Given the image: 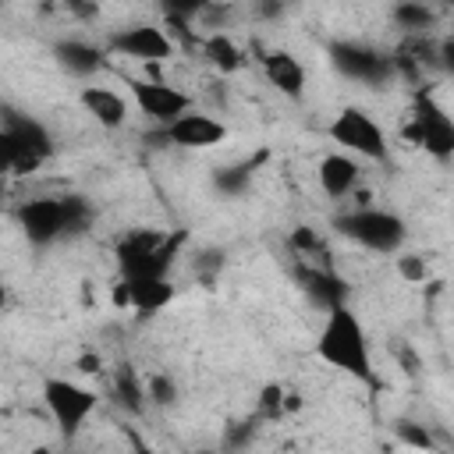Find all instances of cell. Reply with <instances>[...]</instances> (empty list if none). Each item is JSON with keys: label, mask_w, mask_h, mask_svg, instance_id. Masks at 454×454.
Returning <instances> with one entry per match:
<instances>
[{"label": "cell", "mask_w": 454, "mask_h": 454, "mask_svg": "<svg viewBox=\"0 0 454 454\" xmlns=\"http://www.w3.org/2000/svg\"><path fill=\"white\" fill-rule=\"evenodd\" d=\"M316 355L340 369L344 376L365 383V387H380L376 380V369H372V351H369V337H365V326L362 319L355 316L351 305H337L326 312L323 326H319V337H316Z\"/></svg>", "instance_id": "6da1fadb"}, {"label": "cell", "mask_w": 454, "mask_h": 454, "mask_svg": "<svg viewBox=\"0 0 454 454\" xmlns=\"http://www.w3.org/2000/svg\"><path fill=\"white\" fill-rule=\"evenodd\" d=\"M14 220L21 227V234L28 238V245L46 248L53 241L85 234L96 220V209L85 195H46V199L21 202Z\"/></svg>", "instance_id": "7a4b0ae2"}, {"label": "cell", "mask_w": 454, "mask_h": 454, "mask_svg": "<svg viewBox=\"0 0 454 454\" xmlns=\"http://www.w3.org/2000/svg\"><path fill=\"white\" fill-rule=\"evenodd\" d=\"M184 245V234H160V231H128L114 255H117V270L121 280H167L177 252Z\"/></svg>", "instance_id": "3957f363"}, {"label": "cell", "mask_w": 454, "mask_h": 454, "mask_svg": "<svg viewBox=\"0 0 454 454\" xmlns=\"http://www.w3.org/2000/svg\"><path fill=\"white\" fill-rule=\"evenodd\" d=\"M0 149H4V167L11 174H32V170H39L53 156V135L46 131L43 121L4 106V117H0Z\"/></svg>", "instance_id": "277c9868"}, {"label": "cell", "mask_w": 454, "mask_h": 454, "mask_svg": "<svg viewBox=\"0 0 454 454\" xmlns=\"http://www.w3.org/2000/svg\"><path fill=\"white\" fill-rule=\"evenodd\" d=\"M333 231L369 252H401L404 238H408V227L397 213L390 209H376V206H358V209H348V213H337L333 216Z\"/></svg>", "instance_id": "5b68a950"}, {"label": "cell", "mask_w": 454, "mask_h": 454, "mask_svg": "<svg viewBox=\"0 0 454 454\" xmlns=\"http://www.w3.org/2000/svg\"><path fill=\"white\" fill-rule=\"evenodd\" d=\"M326 135L340 145V153H351L355 160H369V163H387L390 160V138L383 131V124L362 110V106H344L330 124Z\"/></svg>", "instance_id": "8992f818"}, {"label": "cell", "mask_w": 454, "mask_h": 454, "mask_svg": "<svg viewBox=\"0 0 454 454\" xmlns=\"http://www.w3.org/2000/svg\"><path fill=\"white\" fill-rule=\"evenodd\" d=\"M404 138L415 149H422L426 156H433L436 163L454 160V117L429 92H415L411 117L404 124Z\"/></svg>", "instance_id": "52a82bcc"}, {"label": "cell", "mask_w": 454, "mask_h": 454, "mask_svg": "<svg viewBox=\"0 0 454 454\" xmlns=\"http://www.w3.org/2000/svg\"><path fill=\"white\" fill-rule=\"evenodd\" d=\"M43 401H46V408H50V415H53V422H57L64 440H74L82 422L99 404L96 390H89V387H82L74 380H60V376L43 380Z\"/></svg>", "instance_id": "ba28073f"}, {"label": "cell", "mask_w": 454, "mask_h": 454, "mask_svg": "<svg viewBox=\"0 0 454 454\" xmlns=\"http://www.w3.org/2000/svg\"><path fill=\"white\" fill-rule=\"evenodd\" d=\"M326 53H330V64L344 78L362 82V85H372V89L387 85L394 78V71H397V64L383 50L365 46V43H355V39H333Z\"/></svg>", "instance_id": "9c48e42d"}, {"label": "cell", "mask_w": 454, "mask_h": 454, "mask_svg": "<svg viewBox=\"0 0 454 454\" xmlns=\"http://www.w3.org/2000/svg\"><path fill=\"white\" fill-rule=\"evenodd\" d=\"M128 85H131V96H135L138 110H142L153 124H160V128H170L174 121H181L184 114H192V96L181 92V89H174V85H167V82L135 78V82H128Z\"/></svg>", "instance_id": "30bf717a"}, {"label": "cell", "mask_w": 454, "mask_h": 454, "mask_svg": "<svg viewBox=\"0 0 454 454\" xmlns=\"http://www.w3.org/2000/svg\"><path fill=\"white\" fill-rule=\"evenodd\" d=\"M106 50L128 60H167L174 53V39L160 25H124L106 35Z\"/></svg>", "instance_id": "8fae6325"}, {"label": "cell", "mask_w": 454, "mask_h": 454, "mask_svg": "<svg viewBox=\"0 0 454 454\" xmlns=\"http://www.w3.org/2000/svg\"><path fill=\"white\" fill-rule=\"evenodd\" d=\"M160 135L167 145H177V149H213L227 138V124H220L209 114L192 110L181 121H174L170 128H160Z\"/></svg>", "instance_id": "7c38bea8"}, {"label": "cell", "mask_w": 454, "mask_h": 454, "mask_svg": "<svg viewBox=\"0 0 454 454\" xmlns=\"http://www.w3.org/2000/svg\"><path fill=\"white\" fill-rule=\"evenodd\" d=\"M294 280L298 287L323 309H337V305H348V280L333 273V266H316V262H298L294 266Z\"/></svg>", "instance_id": "4fadbf2b"}, {"label": "cell", "mask_w": 454, "mask_h": 454, "mask_svg": "<svg viewBox=\"0 0 454 454\" xmlns=\"http://www.w3.org/2000/svg\"><path fill=\"white\" fill-rule=\"evenodd\" d=\"M262 74L280 96H287V99L305 96V64L291 50H270L262 57Z\"/></svg>", "instance_id": "5bb4252c"}, {"label": "cell", "mask_w": 454, "mask_h": 454, "mask_svg": "<svg viewBox=\"0 0 454 454\" xmlns=\"http://www.w3.org/2000/svg\"><path fill=\"white\" fill-rule=\"evenodd\" d=\"M78 103L85 106V114L99 124V128H121L128 121V99L117 92V89H106V85H85L78 92Z\"/></svg>", "instance_id": "9a60e30c"}, {"label": "cell", "mask_w": 454, "mask_h": 454, "mask_svg": "<svg viewBox=\"0 0 454 454\" xmlns=\"http://www.w3.org/2000/svg\"><path fill=\"white\" fill-rule=\"evenodd\" d=\"M316 177H319V188L330 195V199H344V195H351V188L358 184V177H362V167H358V160L351 156V153H326L323 160H319V170H316Z\"/></svg>", "instance_id": "2e32d148"}, {"label": "cell", "mask_w": 454, "mask_h": 454, "mask_svg": "<svg viewBox=\"0 0 454 454\" xmlns=\"http://www.w3.org/2000/svg\"><path fill=\"white\" fill-rule=\"evenodd\" d=\"M53 57L64 71L78 74V78H89L96 74L103 64H106V50L96 46V43H85V39H60L53 43Z\"/></svg>", "instance_id": "e0dca14e"}, {"label": "cell", "mask_w": 454, "mask_h": 454, "mask_svg": "<svg viewBox=\"0 0 454 454\" xmlns=\"http://www.w3.org/2000/svg\"><path fill=\"white\" fill-rule=\"evenodd\" d=\"M135 316H156L163 305L174 301V284L170 280H124V294H121Z\"/></svg>", "instance_id": "ac0fdd59"}, {"label": "cell", "mask_w": 454, "mask_h": 454, "mask_svg": "<svg viewBox=\"0 0 454 454\" xmlns=\"http://www.w3.org/2000/svg\"><path fill=\"white\" fill-rule=\"evenodd\" d=\"M262 160H266V156H245V160H238V163L216 167V170H213V188H216V195H223V199L245 195V192L252 188L255 170H259Z\"/></svg>", "instance_id": "d6986e66"}, {"label": "cell", "mask_w": 454, "mask_h": 454, "mask_svg": "<svg viewBox=\"0 0 454 454\" xmlns=\"http://www.w3.org/2000/svg\"><path fill=\"white\" fill-rule=\"evenodd\" d=\"M202 57L216 67V71H223V74H234L241 64H245V53H241V46L227 35V32H209V35H202Z\"/></svg>", "instance_id": "ffe728a7"}, {"label": "cell", "mask_w": 454, "mask_h": 454, "mask_svg": "<svg viewBox=\"0 0 454 454\" xmlns=\"http://www.w3.org/2000/svg\"><path fill=\"white\" fill-rule=\"evenodd\" d=\"M394 440L419 450V454H436V440H433V422L422 419H394Z\"/></svg>", "instance_id": "44dd1931"}, {"label": "cell", "mask_w": 454, "mask_h": 454, "mask_svg": "<svg viewBox=\"0 0 454 454\" xmlns=\"http://www.w3.org/2000/svg\"><path fill=\"white\" fill-rule=\"evenodd\" d=\"M114 397H117V404L124 408V411H131V415H142V408H145V387H142V380H135V372L128 369V365H121L117 369V376H114Z\"/></svg>", "instance_id": "7402d4cb"}, {"label": "cell", "mask_w": 454, "mask_h": 454, "mask_svg": "<svg viewBox=\"0 0 454 454\" xmlns=\"http://www.w3.org/2000/svg\"><path fill=\"white\" fill-rule=\"evenodd\" d=\"M291 248L301 255V262H316V266H330V248H326V241L319 238V231H312L309 223H298L294 231H291Z\"/></svg>", "instance_id": "603a6c76"}, {"label": "cell", "mask_w": 454, "mask_h": 454, "mask_svg": "<svg viewBox=\"0 0 454 454\" xmlns=\"http://www.w3.org/2000/svg\"><path fill=\"white\" fill-rule=\"evenodd\" d=\"M294 404H298L294 394H287L280 383H266L259 390V397H255V415H259V422H273V419H280Z\"/></svg>", "instance_id": "cb8c5ba5"}, {"label": "cell", "mask_w": 454, "mask_h": 454, "mask_svg": "<svg viewBox=\"0 0 454 454\" xmlns=\"http://www.w3.org/2000/svg\"><path fill=\"white\" fill-rule=\"evenodd\" d=\"M394 21H397V28H404V32H426V28H433L436 14H433L426 4H397V7H394Z\"/></svg>", "instance_id": "d4e9b609"}, {"label": "cell", "mask_w": 454, "mask_h": 454, "mask_svg": "<svg viewBox=\"0 0 454 454\" xmlns=\"http://www.w3.org/2000/svg\"><path fill=\"white\" fill-rule=\"evenodd\" d=\"M397 277L408 280V284H422L429 277L426 255H419V252H397Z\"/></svg>", "instance_id": "484cf974"}, {"label": "cell", "mask_w": 454, "mask_h": 454, "mask_svg": "<svg viewBox=\"0 0 454 454\" xmlns=\"http://www.w3.org/2000/svg\"><path fill=\"white\" fill-rule=\"evenodd\" d=\"M255 429H259V415H252V419H245V422H234V426H227V433H223V443H227V450H241L252 436H255Z\"/></svg>", "instance_id": "4316f807"}, {"label": "cell", "mask_w": 454, "mask_h": 454, "mask_svg": "<svg viewBox=\"0 0 454 454\" xmlns=\"http://www.w3.org/2000/svg\"><path fill=\"white\" fill-rule=\"evenodd\" d=\"M145 394H149L156 404H174V401H177V387H174V380H170V376H163V372L149 376Z\"/></svg>", "instance_id": "83f0119b"}, {"label": "cell", "mask_w": 454, "mask_h": 454, "mask_svg": "<svg viewBox=\"0 0 454 454\" xmlns=\"http://www.w3.org/2000/svg\"><path fill=\"white\" fill-rule=\"evenodd\" d=\"M436 64L454 78V32L440 39V46H436Z\"/></svg>", "instance_id": "f1b7e54d"}, {"label": "cell", "mask_w": 454, "mask_h": 454, "mask_svg": "<svg viewBox=\"0 0 454 454\" xmlns=\"http://www.w3.org/2000/svg\"><path fill=\"white\" fill-rule=\"evenodd\" d=\"M433 440H436V454H454V433L443 426H433Z\"/></svg>", "instance_id": "f546056e"}, {"label": "cell", "mask_w": 454, "mask_h": 454, "mask_svg": "<svg viewBox=\"0 0 454 454\" xmlns=\"http://www.w3.org/2000/svg\"><path fill=\"white\" fill-rule=\"evenodd\" d=\"M124 436H128V447H131V454H160V450H156L153 443H145V440H142L135 429H128Z\"/></svg>", "instance_id": "4dcf8cb0"}]
</instances>
